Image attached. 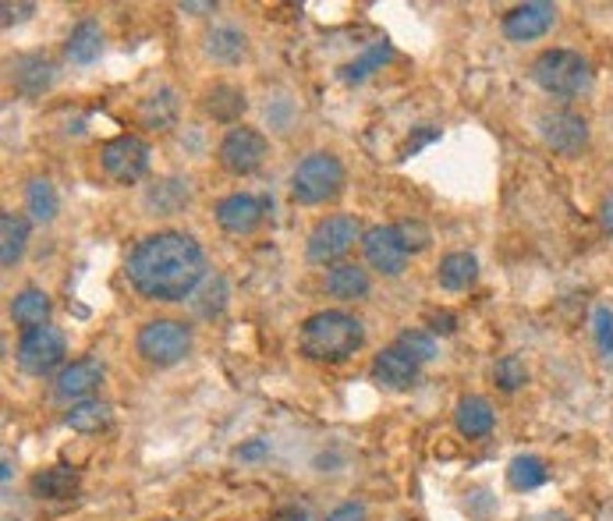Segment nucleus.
Instances as JSON below:
<instances>
[{
  "label": "nucleus",
  "mask_w": 613,
  "mask_h": 521,
  "mask_svg": "<svg viewBox=\"0 0 613 521\" xmlns=\"http://www.w3.org/2000/svg\"><path fill=\"white\" fill-rule=\"evenodd\" d=\"M153 149L139 136H114L100 146V167L117 185H136L149 174Z\"/></svg>",
  "instance_id": "1a4fd4ad"
},
{
  "label": "nucleus",
  "mask_w": 613,
  "mask_h": 521,
  "mask_svg": "<svg viewBox=\"0 0 613 521\" xmlns=\"http://www.w3.org/2000/svg\"><path fill=\"white\" fill-rule=\"evenodd\" d=\"M535 131H540V139L546 149L560 157H578L581 149L589 146V121L575 111H543L535 117Z\"/></svg>",
  "instance_id": "9d476101"
},
{
  "label": "nucleus",
  "mask_w": 613,
  "mask_h": 521,
  "mask_svg": "<svg viewBox=\"0 0 613 521\" xmlns=\"http://www.w3.org/2000/svg\"><path fill=\"white\" fill-rule=\"evenodd\" d=\"M0 11H4V28H11V22H22L25 14L36 11V8H33V4H4Z\"/></svg>",
  "instance_id": "a19ab883"
},
{
  "label": "nucleus",
  "mask_w": 613,
  "mask_h": 521,
  "mask_svg": "<svg viewBox=\"0 0 613 521\" xmlns=\"http://www.w3.org/2000/svg\"><path fill=\"white\" fill-rule=\"evenodd\" d=\"M600 220H603V231L613 238V192L603 199V206H600Z\"/></svg>",
  "instance_id": "79ce46f5"
},
{
  "label": "nucleus",
  "mask_w": 613,
  "mask_h": 521,
  "mask_svg": "<svg viewBox=\"0 0 613 521\" xmlns=\"http://www.w3.org/2000/svg\"><path fill=\"white\" fill-rule=\"evenodd\" d=\"M394 345L405 351V355H412L418 366H426V362H432L440 355L437 337H432L429 331H405V334H397Z\"/></svg>",
  "instance_id": "473e14b6"
},
{
  "label": "nucleus",
  "mask_w": 613,
  "mask_h": 521,
  "mask_svg": "<svg viewBox=\"0 0 613 521\" xmlns=\"http://www.w3.org/2000/svg\"><path fill=\"white\" fill-rule=\"evenodd\" d=\"M366 345V326L344 309L312 312L298 331V348L312 362H348L351 355Z\"/></svg>",
  "instance_id": "f03ea898"
},
{
  "label": "nucleus",
  "mask_w": 613,
  "mask_h": 521,
  "mask_svg": "<svg viewBox=\"0 0 613 521\" xmlns=\"http://www.w3.org/2000/svg\"><path fill=\"white\" fill-rule=\"evenodd\" d=\"M11 468H14V461H11V454H4V472H0V479H4V486L11 483Z\"/></svg>",
  "instance_id": "a18cd8bd"
},
{
  "label": "nucleus",
  "mask_w": 613,
  "mask_h": 521,
  "mask_svg": "<svg viewBox=\"0 0 613 521\" xmlns=\"http://www.w3.org/2000/svg\"><path fill=\"white\" fill-rule=\"evenodd\" d=\"M188 199H192V192H188V182H182V177H163V182H157L146 192V206L157 217L177 213L182 206H188Z\"/></svg>",
  "instance_id": "bb28decb"
},
{
  "label": "nucleus",
  "mask_w": 613,
  "mask_h": 521,
  "mask_svg": "<svg viewBox=\"0 0 613 521\" xmlns=\"http://www.w3.org/2000/svg\"><path fill=\"white\" fill-rule=\"evenodd\" d=\"M362 223L351 213L323 217L305 238V259L312 266H340V259L355 248V242H362Z\"/></svg>",
  "instance_id": "423d86ee"
},
{
  "label": "nucleus",
  "mask_w": 613,
  "mask_h": 521,
  "mask_svg": "<svg viewBox=\"0 0 613 521\" xmlns=\"http://www.w3.org/2000/svg\"><path fill=\"white\" fill-rule=\"evenodd\" d=\"M323 288L331 298H340V302H358V298H366L372 280H369V270L355 263H340V266H331V274H326Z\"/></svg>",
  "instance_id": "412c9836"
},
{
  "label": "nucleus",
  "mask_w": 613,
  "mask_h": 521,
  "mask_svg": "<svg viewBox=\"0 0 613 521\" xmlns=\"http://www.w3.org/2000/svg\"><path fill=\"white\" fill-rule=\"evenodd\" d=\"M28 489L36 500H71L79 494V472L68 465H50L28 479Z\"/></svg>",
  "instance_id": "aec40b11"
},
{
  "label": "nucleus",
  "mask_w": 613,
  "mask_h": 521,
  "mask_svg": "<svg viewBox=\"0 0 613 521\" xmlns=\"http://www.w3.org/2000/svg\"><path fill=\"white\" fill-rule=\"evenodd\" d=\"M266 451H270V443H266V440H252V443H245V447H238V458H242V461H256V458H263Z\"/></svg>",
  "instance_id": "ea45409f"
},
{
  "label": "nucleus",
  "mask_w": 613,
  "mask_h": 521,
  "mask_svg": "<svg viewBox=\"0 0 613 521\" xmlns=\"http://www.w3.org/2000/svg\"><path fill=\"white\" fill-rule=\"evenodd\" d=\"M344 163L320 149V153H309L305 160H298V167L291 174V199L302 206H323L337 199L344 192Z\"/></svg>",
  "instance_id": "20e7f679"
},
{
  "label": "nucleus",
  "mask_w": 613,
  "mask_h": 521,
  "mask_svg": "<svg viewBox=\"0 0 613 521\" xmlns=\"http://www.w3.org/2000/svg\"><path fill=\"white\" fill-rule=\"evenodd\" d=\"M57 79V65L47 54H22L11 61V82L22 96H43Z\"/></svg>",
  "instance_id": "dca6fc26"
},
{
  "label": "nucleus",
  "mask_w": 613,
  "mask_h": 521,
  "mask_svg": "<svg viewBox=\"0 0 613 521\" xmlns=\"http://www.w3.org/2000/svg\"><path fill=\"white\" fill-rule=\"evenodd\" d=\"M418 372H423V366H418L412 355L401 351L397 345H391L372 359L369 377H372V383H380L383 391L401 394V391H412V386L418 383Z\"/></svg>",
  "instance_id": "4468645a"
},
{
  "label": "nucleus",
  "mask_w": 613,
  "mask_h": 521,
  "mask_svg": "<svg viewBox=\"0 0 613 521\" xmlns=\"http://www.w3.org/2000/svg\"><path fill=\"white\" fill-rule=\"evenodd\" d=\"M100 383H103V366L93 359H79L57 372L54 397L65 401V405H82V401H89L100 391Z\"/></svg>",
  "instance_id": "2eb2a0df"
},
{
  "label": "nucleus",
  "mask_w": 613,
  "mask_h": 521,
  "mask_svg": "<svg viewBox=\"0 0 613 521\" xmlns=\"http://www.w3.org/2000/svg\"><path fill=\"white\" fill-rule=\"evenodd\" d=\"M203 50L209 61H217V65H238L248 54V39L238 25H213L206 33Z\"/></svg>",
  "instance_id": "6ab92c4d"
},
{
  "label": "nucleus",
  "mask_w": 613,
  "mask_h": 521,
  "mask_svg": "<svg viewBox=\"0 0 613 521\" xmlns=\"http://www.w3.org/2000/svg\"><path fill=\"white\" fill-rule=\"evenodd\" d=\"M560 19V8L557 4H546V0H529V4H518L504 14V36L511 43H532V39H543L553 25Z\"/></svg>",
  "instance_id": "ddd939ff"
},
{
  "label": "nucleus",
  "mask_w": 613,
  "mask_h": 521,
  "mask_svg": "<svg viewBox=\"0 0 613 521\" xmlns=\"http://www.w3.org/2000/svg\"><path fill=\"white\" fill-rule=\"evenodd\" d=\"M532 82L543 89L546 96H557V100H575L581 93H589L592 89V61L586 54L578 50H567V47H550L532 61L529 68Z\"/></svg>",
  "instance_id": "7ed1b4c3"
},
{
  "label": "nucleus",
  "mask_w": 613,
  "mask_h": 521,
  "mask_svg": "<svg viewBox=\"0 0 613 521\" xmlns=\"http://www.w3.org/2000/svg\"><path fill=\"white\" fill-rule=\"evenodd\" d=\"M521 521H571V514H564V511H540V514H529V518H521Z\"/></svg>",
  "instance_id": "37998d69"
},
{
  "label": "nucleus",
  "mask_w": 613,
  "mask_h": 521,
  "mask_svg": "<svg viewBox=\"0 0 613 521\" xmlns=\"http://www.w3.org/2000/svg\"><path fill=\"white\" fill-rule=\"evenodd\" d=\"M288 521H312V518L305 508H294V511H288Z\"/></svg>",
  "instance_id": "49530a36"
},
{
  "label": "nucleus",
  "mask_w": 613,
  "mask_h": 521,
  "mask_svg": "<svg viewBox=\"0 0 613 521\" xmlns=\"http://www.w3.org/2000/svg\"><path fill=\"white\" fill-rule=\"evenodd\" d=\"M394 521H408V518H394Z\"/></svg>",
  "instance_id": "de8ad7c7"
},
{
  "label": "nucleus",
  "mask_w": 613,
  "mask_h": 521,
  "mask_svg": "<svg viewBox=\"0 0 613 521\" xmlns=\"http://www.w3.org/2000/svg\"><path fill=\"white\" fill-rule=\"evenodd\" d=\"M11 320L25 326V331H33V326H43L50 320V294L39 291V288H25L14 294L11 302Z\"/></svg>",
  "instance_id": "cd10ccee"
},
{
  "label": "nucleus",
  "mask_w": 613,
  "mask_h": 521,
  "mask_svg": "<svg viewBox=\"0 0 613 521\" xmlns=\"http://www.w3.org/2000/svg\"><path fill=\"white\" fill-rule=\"evenodd\" d=\"M177 114H182V103H177L174 89H157L153 96L139 103V125L149 131H171L177 125Z\"/></svg>",
  "instance_id": "4be33fe9"
},
{
  "label": "nucleus",
  "mask_w": 613,
  "mask_h": 521,
  "mask_svg": "<svg viewBox=\"0 0 613 521\" xmlns=\"http://www.w3.org/2000/svg\"><path fill=\"white\" fill-rule=\"evenodd\" d=\"M478 280V259L472 252H447L437 266V285L443 291H469Z\"/></svg>",
  "instance_id": "5701e85b"
},
{
  "label": "nucleus",
  "mask_w": 613,
  "mask_h": 521,
  "mask_svg": "<svg viewBox=\"0 0 613 521\" xmlns=\"http://www.w3.org/2000/svg\"><path fill=\"white\" fill-rule=\"evenodd\" d=\"M203 107H206L209 117H213V121L234 128L238 121H242L245 107H248V96H245V89H238V85H231V82H217V85L206 93Z\"/></svg>",
  "instance_id": "a211bd4d"
},
{
  "label": "nucleus",
  "mask_w": 613,
  "mask_h": 521,
  "mask_svg": "<svg viewBox=\"0 0 613 521\" xmlns=\"http://www.w3.org/2000/svg\"><path fill=\"white\" fill-rule=\"evenodd\" d=\"M111 422H114V408L107 405V401H96V397L82 401V405H71L68 415H65V426L74 429V433H82V437L103 433Z\"/></svg>",
  "instance_id": "393cba45"
},
{
  "label": "nucleus",
  "mask_w": 613,
  "mask_h": 521,
  "mask_svg": "<svg viewBox=\"0 0 613 521\" xmlns=\"http://www.w3.org/2000/svg\"><path fill=\"white\" fill-rule=\"evenodd\" d=\"M25 245H28V220L14 210H4L0 213V266L11 270L25 256Z\"/></svg>",
  "instance_id": "b1692460"
},
{
  "label": "nucleus",
  "mask_w": 613,
  "mask_h": 521,
  "mask_svg": "<svg viewBox=\"0 0 613 521\" xmlns=\"http://www.w3.org/2000/svg\"><path fill=\"white\" fill-rule=\"evenodd\" d=\"M266 213H270V199L266 196H252V192H231V196L217 199L213 217L220 223V231L228 234H256L263 228Z\"/></svg>",
  "instance_id": "f8f14e48"
},
{
  "label": "nucleus",
  "mask_w": 613,
  "mask_h": 521,
  "mask_svg": "<svg viewBox=\"0 0 613 521\" xmlns=\"http://www.w3.org/2000/svg\"><path fill=\"white\" fill-rule=\"evenodd\" d=\"M65 355H68L65 331L54 323H43L22 334L14 359H19V366L28 377H50L54 369H65Z\"/></svg>",
  "instance_id": "0eeeda50"
},
{
  "label": "nucleus",
  "mask_w": 613,
  "mask_h": 521,
  "mask_svg": "<svg viewBox=\"0 0 613 521\" xmlns=\"http://www.w3.org/2000/svg\"><path fill=\"white\" fill-rule=\"evenodd\" d=\"M128 285L149 302H185L209 277L206 252L192 234L157 231L136 242L125 259Z\"/></svg>",
  "instance_id": "f257e3e1"
},
{
  "label": "nucleus",
  "mask_w": 613,
  "mask_h": 521,
  "mask_svg": "<svg viewBox=\"0 0 613 521\" xmlns=\"http://www.w3.org/2000/svg\"><path fill=\"white\" fill-rule=\"evenodd\" d=\"M228 280H223L220 274H209L206 280H203V285H199V294L196 298H188V302H192V309H196L199 312V316H220V312H223V305H228Z\"/></svg>",
  "instance_id": "2f4dec72"
},
{
  "label": "nucleus",
  "mask_w": 613,
  "mask_h": 521,
  "mask_svg": "<svg viewBox=\"0 0 613 521\" xmlns=\"http://www.w3.org/2000/svg\"><path fill=\"white\" fill-rule=\"evenodd\" d=\"M493 426H497V412L483 397V394H465L458 401L454 408V429L465 440H483L493 433Z\"/></svg>",
  "instance_id": "f3484780"
},
{
  "label": "nucleus",
  "mask_w": 613,
  "mask_h": 521,
  "mask_svg": "<svg viewBox=\"0 0 613 521\" xmlns=\"http://www.w3.org/2000/svg\"><path fill=\"white\" fill-rule=\"evenodd\" d=\"M391 57H394L391 43H372V47H369L366 54H358L351 65L340 68V79L351 82V85H355V82H366L372 71H383V65L391 61Z\"/></svg>",
  "instance_id": "7c9ffc66"
},
{
  "label": "nucleus",
  "mask_w": 613,
  "mask_h": 521,
  "mask_svg": "<svg viewBox=\"0 0 613 521\" xmlns=\"http://www.w3.org/2000/svg\"><path fill=\"white\" fill-rule=\"evenodd\" d=\"M493 383H497L504 394L521 391V386L529 383V369H525V362H521L518 355H504V359H500L497 366H493Z\"/></svg>",
  "instance_id": "72a5a7b5"
},
{
  "label": "nucleus",
  "mask_w": 613,
  "mask_h": 521,
  "mask_svg": "<svg viewBox=\"0 0 613 521\" xmlns=\"http://www.w3.org/2000/svg\"><path fill=\"white\" fill-rule=\"evenodd\" d=\"M103 50V28L93 19H82L71 28V36L65 43V57L71 65H93Z\"/></svg>",
  "instance_id": "a878e982"
},
{
  "label": "nucleus",
  "mask_w": 613,
  "mask_h": 521,
  "mask_svg": "<svg viewBox=\"0 0 613 521\" xmlns=\"http://www.w3.org/2000/svg\"><path fill=\"white\" fill-rule=\"evenodd\" d=\"M592 331H595V340H600V348L606 355H613V316H610V309L600 305L595 309V316H592Z\"/></svg>",
  "instance_id": "c9c22d12"
},
{
  "label": "nucleus",
  "mask_w": 613,
  "mask_h": 521,
  "mask_svg": "<svg viewBox=\"0 0 613 521\" xmlns=\"http://www.w3.org/2000/svg\"><path fill=\"white\" fill-rule=\"evenodd\" d=\"M546 479H550V465L540 454H518L511 465H507V486L518 489V494L540 489Z\"/></svg>",
  "instance_id": "c85d7f7f"
},
{
  "label": "nucleus",
  "mask_w": 613,
  "mask_h": 521,
  "mask_svg": "<svg viewBox=\"0 0 613 521\" xmlns=\"http://www.w3.org/2000/svg\"><path fill=\"white\" fill-rule=\"evenodd\" d=\"M177 8L188 11V14H213L217 11V4H209V0H206V4H192V0H188V4H177Z\"/></svg>",
  "instance_id": "c03bdc74"
},
{
  "label": "nucleus",
  "mask_w": 613,
  "mask_h": 521,
  "mask_svg": "<svg viewBox=\"0 0 613 521\" xmlns=\"http://www.w3.org/2000/svg\"><path fill=\"white\" fill-rule=\"evenodd\" d=\"M57 188L47 182V177H28L25 185V213L33 223H50L57 217Z\"/></svg>",
  "instance_id": "c756f323"
},
{
  "label": "nucleus",
  "mask_w": 613,
  "mask_h": 521,
  "mask_svg": "<svg viewBox=\"0 0 613 521\" xmlns=\"http://www.w3.org/2000/svg\"><path fill=\"white\" fill-rule=\"evenodd\" d=\"M397 228V234H401V242H405V248L412 252V256H418V252H426L429 248V242H432V231L426 228L423 220H397L394 223Z\"/></svg>",
  "instance_id": "f704fd0d"
},
{
  "label": "nucleus",
  "mask_w": 613,
  "mask_h": 521,
  "mask_svg": "<svg viewBox=\"0 0 613 521\" xmlns=\"http://www.w3.org/2000/svg\"><path fill=\"white\" fill-rule=\"evenodd\" d=\"M136 351L146 366L171 369L192 355V326L182 320H149L136 334Z\"/></svg>",
  "instance_id": "39448f33"
},
{
  "label": "nucleus",
  "mask_w": 613,
  "mask_h": 521,
  "mask_svg": "<svg viewBox=\"0 0 613 521\" xmlns=\"http://www.w3.org/2000/svg\"><path fill=\"white\" fill-rule=\"evenodd\" d=\"M432 326V334H454L458 331V320L451 316V312H437V316L429 320Z\"/></svg>",
  "instance_id": "58836bf2"
},
{
  "label": "nucleus",
  "mask_w": 613,
  "mask_h": 521,
  "mask_svg": "<svg viewBox=\"0 0 613 521\" xmlns=\"http://www.w3.org/2000/svg\"><path fill=\"white\" fill-rule=\"evenodd\" d=\"M362 252L369 270H377L380 277H401L408 270L412 252L401 242V234L394 223H377L362 234Z\"/></svg>",
  "instance_id": "9b49d317"
},
{
  "label": "nucleus",
  "mask_w": 613,
  "mask_h": 521,
  "mask_svg": "<svg viewBox=\"0 0 613 521\" xmlns=\"http://www.w3.org/2000/svg\"><path fill=\"white\" fill-rule=\"evenodd\" d=\"M440 139V128L437 125H418V131H415V136L405 142V149H401V157H415L418 153V149H423V146H429V142H437Z\"/></svg>",
  "instance_id": "4c0bfd02"
},
{
  "label": "nucleus",
  "mask_w": 613,
  "mask_h": 521,
  "mask_svg": "<svg viewBox=\"0 0 613 521\" xmlns=\"http://www.w3.org/2000/svg\"><path fill=\"white\" fill-rule=\"evenodd\" d=\"M266 157H270V142H266V136L259 128H248V125H234L223 131V139L217 146V160L220 167L234 174V177H248L256 174Z\"/></svg>",
  "instance_id": "6e6552de"
},
{
  "label": "nucleus",
  "mask_w": 613,
  "mask_h": 521,
  "mask_svg": "<svg viewBox=\"0 0 613 521\" xmlns=\"http://www.w3.org/2000/svg\"><path fill=\"white\" fill-rule=\"evenodd\" d=\"M323 521H369V508L362 500H344Z\"/></svg>",
  "instance_id": "e433bc0d"
}]
</instances>
